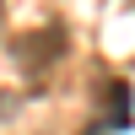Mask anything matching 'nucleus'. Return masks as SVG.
Masks as SVG:
<instances>
[{
	"instance_id": "obj_1",
	"label": "nucleus",
	"mask_w": 135,
	"mask_h": 135,
	"mask_svg": "<svg viewBox=\"0 0 135 135\" xmlns=\"http://www.w3.org/2000/svg\"><path fill=\"white\" fill-rule=\"evenodd\" d=\"M60 49H65V32H60V27H43L38 38H22V43H16V65L43 76L54 60H60Z\"/></svg>"
},
{
	"instance_id": "obj_2",
	"label": "nucleus",
	"mask_w": 135,
	"mask_h": 135,
	"mask_svg": "<svg viewBox=\"0 0 135 135\" xmlns=\"http://www.w3.org/2000/svg\"><path fill=\"white\" fill-rule=\"evenodd\" d=\"M0 11H6V0H0Z\"/></svg>"
}]
</instances>
